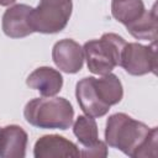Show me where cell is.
<instances>
[{"instance_id": "cell-3", "label": "cell", "mask_w": 158, "mask_h": 158, "mask_svg": "<svg viewBox=\"0 0 158 158\" xmlns=\"http://www.w3.org/2000/svg\"><path fill=\"white\" fill-rule=\"evenodd\" d=\"M126 44L123 37L117 33H104L99 40H90L84 43L83 52L88 69L93 74L105 75L120 65L121 53Z\"/></svg>"}, {"instance_id": "cell-14", "label": "cell", "mask_w": 158, "mask_h": 158, "mask_svg": "<svg viewBox=\"0 0 158 158\" xmlns=\"http://www.w3.org/2000/svg\"><path fill=\"white\" fill-rule=\"evenodd\" d=\"M144 10L142 0H112L111 2L112 17L125 26L137 20Z\"/></svg>"}, {"instance_id": "cell-10", "label": "cell", "mask_w": 158, "mask_h": 158, "mask_svg": "<svg viewBox=\"0 0 158 158\" xmlns=\"http://www.w3.org/2000/svg\"><path fill=\"white\" fill-rule=\"evenodd\" d=\"M26 85L40 91L42 96H56L62 90L63 77L57 69L40 67L27 77Z\"/></svg>"}, {"instance_id": "cell-16", "label": "cell", "mask_w": 158, "mask_h": 158, "mask_svg": "<svg viewBox=\"0 0 158 158\" xmlns=\"http://www.w3.org/2000/svg\"><path fill=\"white\" fill-rule=\"evenodd\" d=\"M80 156H83V157H107V147H106V143L99 139L93 146L81 148Z\"/></svg>"}, {"instance_id": "cell-17", "label": "cell", "mask_w": 158, "mask_h": 158, "mask_svg": "<svg viewBox=\"0 0 158 158\" xmlns=\"http://www.w3.org/2000/svg\"><path fill=\"white\" fill-rule=\"evenodd\" d=\"M16 0H0V6H10L15 2Z\"/></svg>"}, {"instance_id": "cell-15", "label": "cell", "mask_w": 158, "mask_h": 158, "mask_svg": "<svg viewBox=\"0 0 158 158\" xmlns=\"http://www.w3.org/2000/svg\"><path fill=\"white\" fill-rule=\"evenodd\" d=\"M73 133L78 138L79 143L85 147H90L99 141L98 125L94 117L88 115H79L73 123Z\"/></svg>"}, {"instance_id": "cell-4", "label": "cell", "mask_w": 158, "mask_h": 158, "mask_svg": "<svg viewBox=\"0 0 158 158\" xmlns=\"http://www.w3.org/2000/svg\"><path fill=\"white\" fill-rule=\"evenodd\" d=\"M72 10V0H40L30 14L31 27L38 33H58L65 28Z\"/></svg>"}, {"instance_id": "cell-7", "label": "cell", "mask_w": 158, "mask_h": 158, "mask_svg": "<svg viewBox=\"0 0 158 158\" xmlns=\"http://www.w3.org/2000/svg\"><path fill=\"white\" fill-rule=\"evenodd\" d=\"M35 158L80 157V149L75 143L59 135H46L40 137L33 147Z\"/></svg>"}, {"instance_id": "cell-11", "label": "cell", "mask_w": 158, "mask_h": 158, "mask_svg": "<svg viewBox=\"0 0 158 158\" xmlns=\"http://www.w3.org/2000/svg\"><path fill=\"white\" fill-rule=\"evenodd\" d=\"M93 79L94 77H86L80 79L75 85V96L83 112L95 118V117L105 116L109 112L110 107L104 105L99 100L94 90Z\"/></svg>"}, {"instance_id": "cell-9", "label": "cell", "mask_w": 158, "mask_h": 158, "mask_svg": "<svg viewBox=\"0 0 158 158\" xmlns=\"http://www.w3.org/2000/svg\"><path fill=\"white\" fill-rule=\"evenodd\" d=\"M28 136L19 125L0 128V158H23L26 156Z\"/></svg>"}, {"instance_id": "cell-1", "label": "cell", "mask_w": 158, "mask_h": 158, "mask_svg": "<svg viewBox=\"0 0 158 158\" xmlns=\"http://www.w3.org/2000/svg\"><path fill=\"white\" fill-rule=\"evenodd\" d=\"M105 143L132 158H156L158 128H149L127 114L116 112L106 120Z\"/></svg>"}, {"instance_id": "cell-2", "label": "cell", "mask_w": 158, "mask_h": 158, "mask_svg": "<svg viewBox=\"0 0 158 158\" xmlns=\"http://www.w3.org/2000/svg\"><path fill=\"white\" fill-rule=\"evenodd\" d=\"M23 116L33 127L64 131L73 125L74 109L65 98H35L25 105Z\"/></svg>"}, {"instance_id": "cell-8", "label": "cell", "mask_w": 158, "mask_h": 158, "mask_svg": "<svg viewBox=\"0 0 158 158\" xmlns=\"http://www.w3.org/2000/svg\"><path fill=\"white\" fill-rule=\"evenodd\" d=\"M31 10L32 6L26 4L10 6L2 15L1 27L4 33L10 38H23L33 33L30 23Z\"/></svg>"}, {"instance_id": "cell-13", "label": "cell", "mask_w": 158, "mask_h": 158, "mask_svg": "<svg viewBox=\"0 0 158 158\" xmlns=\"http://www.w3.org/2000/svg\"><path fill=\"white\" fill-rule=\"evenodd\" d=\"M127 31L136 40L151 41L157 40L158 30V17H157V6L156 4L151 10H144V12L133 22L126 25Z\"/></svg>"}, {"instance_id": "cell-6", "label": "cell", "mask_w": 158, "mask_h": 158, "mask_svg": "<svg viewBox=\"0 0 158 158\" xmlns=\"http://www.w3.org/2000/svg\"><path fill=\"white\" fill-rule=\"evenodd\" d=\"M52 59L57 68L68 74L78 73L84 64L83 47L70 38H64L54 43L52 48Z\"/></svg>"}, {"instance_id": "cell-5", "label": "cell", "mask_w": 158, "mask_h": 158, "mask_svg": "<svg viewBox=\"0 0 158 158\" xmlns=\"http://www.w3.org/2000/svg\"><path fill=\"white\" fill-rule=\"evenodd\" d=\"M120 65L131 75L139 77L148 73H157V43L143 46L137 42L125 44Z\"/></svg>"}, {"instance_id": "cell-12", "label": "cell", "mask_w": 158, "mask_h": 158, "mask_svg": "<svg viewBox=\"0 0 158 158\" xmlns=\"http://www.w3.org/2000/svg\"><path fill=\"white\" fill-rule=\"evenodd\" d=\"M93 84L99 100L109 107L118 104L123 98L122 84L117 75L112 73L101 75L100 78H94Z\"/></svg>"}]
</instances>
